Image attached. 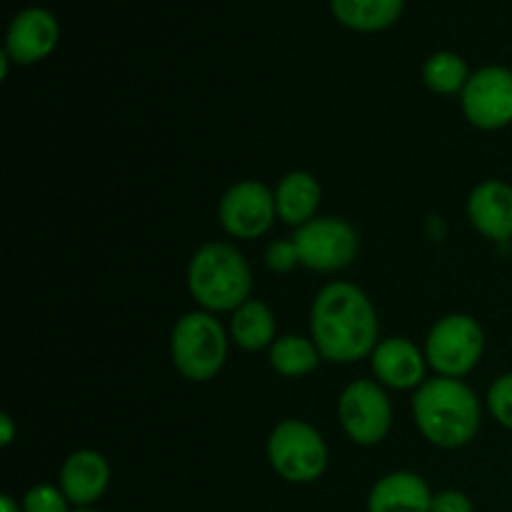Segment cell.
I'll use <instances>...</instances> for the list:
<instances>
[{
	"label": "cell",
	"instance_id": "ffe728a7",
	"mask_svg": "<svg viewBox=\"0 0 512 512\" xmlns=\"http://www.w3.org/2000/svg\"><path fill=\"white\" fill-rule=\"evenodd\" d=\"M423 80L425 85L438 95L463 93L465 83L470 80L468 63H465L458 53L440 50V53H433L425 60Z\"/></svg>",
	"mask_w": 512,
	"mask_h": 512
},
{
	"label": "cell",
	"instance_id": "44dd1931",
	"mask_svg": "<svg viewBox=\"0 0 512 512\" xmlns=\"http://www.w3.org/2000/svg\"><path fill=\"white\" fill-rule=\"evenodd\" d=\"M23 512H70V500L55 485H33L23 495Z\"/></svg>",
	"mask_w": 512,
	"mask_h": 512
},
{
	"label": "cell",
	"instance_id": "ba28073f",
	"mask_svg": "<svg viewBox=\"0 0 512 512\" xmlns=\"http://www.w3.org/2000/svg\"><path fill=\"white\" fill-rule=\"evenodd\" d=\"M338 418L353 443L370 448L388 438L393 425V405L380 383L355 380L340 395Z\"/></svg>",
	"mask_w": 512,
	"mask_h": 512
},
{
	"label": "cell",
	"instance_id": "7c38bea8",
	"mask_svg": "<svg viewBox=\"0 0 512 512\" xmlns=\"http://www.w3.org/2000/svg\"><path fill=\"white\" fill-rule=\"evenodd\" d=\"M370 365L380 385L398 390H418L425 383V353L408 338H385L375 345L370 355Z\"/></svg>",
	"mask_w": 512,
	"mask_h": 512
},
{
	"label": "cell",
	"instance_id": "e0dca14e",
	"mask_svg": "<svg viewBox=\"0 0 512 512\" xmlns=\"http://www.w3.org/2000/svg\"><path fill=\"white\" fill-rule=\"evenodd\" d=\"M230 338L235 345L248 353L270 348L278 340V325H275L273 310L260 300H248L240 305L230 320Z\"/></svg>",
	"mask_w": 512,
	"mask_h": 512
},
{
	"label": "cell",
	"instance_id": "52a82bcc",
	"mask_svg": "<svg viewBox=\"0 0 512 512\" xmlns=\"http://www.w3.org/2000/svg\"><path fill=\"white\" fill-rule=\"evenodd\" d=\"M300 265L315 273H338L355 260L360 250L358 230L343 218H313L293 235Z\"/></svg>",
	"mask_w": 512,
	"mask_h": 512
},
{
	"label": "cell",
	"instance_id": "3957f363",
	"mask_svg": "<svg viewBox=\"0 0 512 512\" xmlns=\"http://www.w3.org/2000/svg\"><path fill=\"white\" fill-rule=\"evenodd\" d=\"M188 290L205 313H235L250 300L253 273L238 248L208 243L190 258Z\"/></svg>",
	"mask_w": 512,
	"mask_h": 512
},
{
	"label": "cell",
	"instance_id": "9c48e42d",
	"mask_svg": "<svg viewBox=\"0 0 512 512\" xmlns=\"http://www.w3.org/2000/svg\"><path fill=\"white\" fill-rule=\"evenodd\" d=\"M463 113L480 130H500L512 123V70L488 65L470 75L463 93Z\"/></svg>",
	"mask_w": 512,
	"mask_h": 512
},
{
	"label": "cell",
	"instance_id": "277c9868",
	"mask_svg": "<svg viewBox=\"0 0 512 512\" xmlns=\"http://www.w3.org/2000/svg\"><path fill=\"white\" fill-rule=\"evenodd\" d=\"M170 358L190 383L213 380L228 358V335L220 320L205 310L183 315L170 335Z\"/></svg>",
	"mask_w": 512,
	"mask_h": 512
},
{
	"label": "cell",
	"instance_id": "cb8c5ba5",
	"mask_svg": "<svg viewBox=\"0 0 512 512\" xmlns=\"http://www.w3.org/2000/svg\"><path fill=\"white\" fill-rule=\"evenodd\" d=\"M430 512H475V505L460 490H440V493L433 495Z\"/></svg>",
	"mask_w": 512,
	"mask_h": 512
},
{
	"label": "cell",
	"instance_id": "8992f818",
	"mask_svg": "<svg viewBox=\"0 0 512 512\" xmlns=\"http://www.w3.org/2000/svg\"><path fill=\"white\" fill-rule=\"evenodd\" d=\"M425 360L443 378H463L485 353V333L475 318L453 313L440 318L425 338Z\"/></svg>",
	"mask_w": 512,
	"mask_h": 512
},
{
	"label": "cell",
	"instance_id": "d6986e66",
	"mask_svg": "<svg viewBox=\"0 0 512 512\" xmlns=\"http://www.w3.org/2000/svg\"><path fill=\"white\" fill-rule=\"evenodd\" d=\"M403 0H333L335 18L355 30H383L395 23Z\"/></svg>",
	"mask_w": 512,
	"mask_h": 512
},
{
	"label": "cell",
	"instance_id": "7a4b0ae2",
	"mask_svg": "<svg viewBox=\"0 0 512 512\" xmlns=\"http://www.w3.org/2000/svg\"><path fill=\"white\" fill-rule=\"evenodd\" d=\"M413 418L428 443L455 450L480 430V400L460 378H428L413 395Z\"/></svg>",
	"mask_w": 512,
	"mask_h": 512
},
{
	"label": "cell",
	"instance_id": "4fadbf2b",
	"mask_svg": "<svg viewBox=\"0 0 512 512\" xmlns=\"http://www.w3.org/2000/svg\"><path fill=\"white\" fill-rule=\"evenodd\" d=\"M110 485V465L95 450H75L60 468V490L75 508H90Z\"/></svg>",
	"mask_w": 512,
	"mask_h": 512
},
{
	"label": "cell",
	"instance_id": "6da1fadb",
	"mask_svg": "<svg viewBox=\"0 0 512 512\" xmlns=\"http://www.w3.org/2000/svg\"><path fill=\"white\" fill-rule=\"evenodd\" d=\"M310 335L330 363H358L368 358L380 343L373 300L345 280L325 285L310 308Z\"/></svg>",
	"mask_w": 512,
	"mask_h": 512
},
{
	"label": "cell",
	"instance_id": "9a60e30c",
	"mask_svg": "<svg viewBox=\"0 0 512 512\" xmlns=\"http://www.w3.org/2000/svg\"><path fill=\"white\" fill-rule=\"evenodd\" d=\"M433 490L410 470H395L380 478L368 495V512H430Z\"/></svg>",
	"mask_w": 512,
	"mask_h": 512
},
{
	"label": "cell",
	"instance_id": "5bb4252c",
	"mask_svg": "<svg viewBox=\"0 0 512 512\" xmlns=\"http://www.w3.org/2000/svg\"><path fill=\"white\" fill-rule=\"evenodd\" d=\"M468 218L480 235L495 243L512 238V185L485 180L468 198Z\"/></svg>",
	"mask_w": 512,
	"mask_h": 512
},
{
	"label": "cell",
	"instance_id": "603a6c76",
	"mask_svg": "<svg viewBox=\"0 0 512 512\" xmlns=\"http://www.w3.org/2000/svg\"><path fill=\"white\" fill-rule=\"evenodd\" d=\"M265 265H268L273 273H288L295 265H300L298 248H295L293 240H275L265 250Z\"/></svg>",
	"mask_w": 512,
	"mask_h": 512
},
{
	"label": "cell",
	"instance_id": "5b68a950",
	"mask_svg": "<svg viewBox=\"0 0 512 512\" xmlns=\"http://www.w3.org/2000/svg\"><path fill=\"white\" fill-rule=\"evenodd\" d=\"M268 460L288 483H313L328 468V445L313 425L290 418L270 433Z\"/></svg>",
	"mask_w": 512,
	"mask_h": 512
},
{
	"label": "cell",
	"instance_id": "484cf974",
	"mask_svg": "<svg viewBox=\"0 0 512 512\" xmlns=\"http://www.w3.org/2000/svg\"><path fill=\"white\" fill-rule=\"evenodd\" d=\"M0 512H23V505L15 503L10 495H3V498H0Z\"/></svg>",
	"mask_w": 512,
	"mask_h": 512
},
{
	"label": "cell",
	"instance_id": "4316f807",
	"mask_svg": "<svg viewBox=\"0 0 512 512\" xmlns=\"http://www.w3.org/2000/svg\"><path fill=\"white\" fill-rule=\"evenodd\" d=\"M73 512H100V510H93V508H75Z\"/></svg>",
	"mask_w": 512,
	"mask_h": 512
},
{
	"label": "cell",
	"instance_id": "ac0fdd59",
	"mask_svg": "<svg viewBox=\"0 0 512 512\" xmlns=\"http://www.w3.org/2000/svg\"><path fill=\"white\" fill-rule=\"evenodd\" d=\"M320 350L313 340L300 338V335H280L270 345V365L283 378H305L315 373L320 365Z\"/></svg>",
	"mask_w": 512,
	"mask_h": 512
},
{
	"label": "cell",
	"instance_id": "8fae6325",
	"mask_svg": "<svg viewBox=\"0 0 512 512\" xmlns=\"http://www.w3.org/2000/svg\"><path fill=\"white\" fill-rule=\"evenodd\" d=\"M58 20L45 8H25L13 18L5 38V53L15 63L30 65L43 60L58 43Z\"/></svg>",
	"mask_w": 512,
	"mask_h": 512
},
{
	"label": "cell",
	"instance_id": "7402d4cb",
	"mask_svg": "<svg viewBox=\"0 0 512 512\" xmlns=\"http://www.w3.org/2000/svg\"><path fill=\"white\" fill-rule=\"evenodd\" d=\"M488 408L503 428L512 430V373L500 375L488 390Z\"/></svg>",
	"mask_w": 512,
	"mask_h": 512
},
{
	"label": "cell",
	"instance_id": "d4e9b609",
	"mask_svg": "<svg viewBox=\"0 0 512 512\" xmlns=\"http://www.w3.org/2000/svg\"><path fill=\"white\" fill-rule=\"evenodd\" d=\"M0 425H3V438H0V443H3V448H8V445L13 443V438H15L13 420H10V415H8V413L0 415Z\"/></svg>",
	"mask_w": 512,
	"mask_h": 512
},
{
	"label": "cell",
	"instance_id": "30bf717a",
	"mask_svg": "<svg viewBox=\"0 0 512 512\" xmlns=\"http://www.w3.org/2000/svg\"><path fill=\"white\" fill-rule=\"evenodd\" d=\"M220 225L228 235L240 240H255L268 233L273 220L278 218L275 208V193L268 185L258 180H243L228 188V193L220 198L218 208Z\"/></svg>",
	"mask_w": 512,
	"mask_h": 512
},
{
	"label": "cell",
	"instance_id": "2e32d148",
	"mask_svg": "<svg viewBox=\"0 0 512 512\" xmlns=\"http://www.w3.org/2000/svg\"><path fill=\"white\" fill-rule=\"evenodd\" d=\"M320 198H323V188H320L318 178L313 173H305V170H293V173L283 175L278 188H275L278 218L300 228V225L318 218Z\"/></svg>",
	"mask_w": 512,
	"mask_h": 512
}]
</instances>
